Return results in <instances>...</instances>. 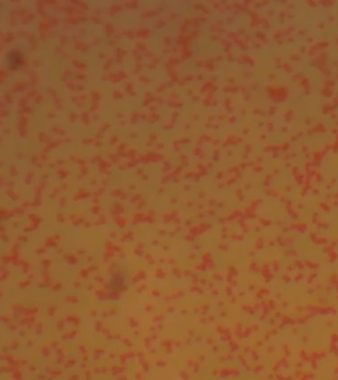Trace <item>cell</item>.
I'll list each match as a JSON object with an SVG mask.
<instances>
[{
    "mask_svg": "<svg viewBox=\"0 0 338 380\" xmlns=\"http://www.w3.org/2000/svg\"><path fill=\"white\" fill-rule=\"evenodd\" d=\"M10 58L11 59H10V64L13 65V67H12L13 68H15L18 65L20 64V57L17 55L16 53L13 52V55L10 56Z\"/></svg>",
    "mask_w": 338,
    "mask_h": 380,
    "instance_id": "cell-1",
    "label": "cell"
}]
</instances>
